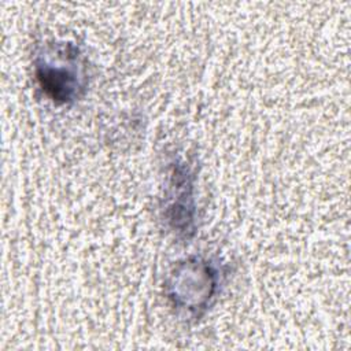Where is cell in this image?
<instances>
[{
    "mask_svg": "<svg viewBox=\"0 0 351 351\" xmlns=\"http://www.w3.org/2000/svg\"><path fill=\"white\" fill-rule=\"evenodd\" d=\"M34 77L41 90L56 104H70L86 90V60L73 43L43 45L34 56Z\"/></svg>",
    "mask_w": 351,
    "mask_h": 351,
    "instance_id": "obj_1",
    "label": "cell"
},
{
    "mask_svg": "<svg viewBox=\"0 0 351 351\" xmlns=\"http://www.w3.org/2000/svg\"><path fill=\"white\" fill-rule=\"evenodd\" d=\"M219 285L218 266L208 259L191 256L173 267L166 281V293L178 313L197 319L214 302Z\"/></svg>",
    "mask_w": 351,
    "mask_h": 351,
    "instance_id": "obj_2",
    "label": "cell"
},
{
    "mask_svg": "<svg viewBox=\"0 0 351 351\" xmlns=\"http://www.w3.org/2000/svg\"><path fill=\"white\" fill-rule=\"evenodd\" d=\"M193 180L195 176L185 162L176 160L171 163L170 189L167 193L165 217L170 229L182 239H189L196 232Z\"/></svg>",
    "mask_w": 351,
    "mask_h": 351,
    "instance_id": "obj_3",
    "label": "cell"
}]
</instances>
